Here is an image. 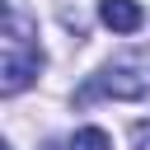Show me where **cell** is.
I'll return each instance as SVG.
<instances>
[{
    "mask_svg": "<svg viewBox=\"0 0 150 150\" xmlns=\"http://www.w3.org/2000/svg\"><path fill=\"white\" fill-rule=\"evenodd\" d=\"M42 66V47L38 38L28 33V19L19 9H9V23H5V66H0V89L5 94H19L23 84H33Z\"/></svg>",
    "mask_w": 150,
    "mask_h": 150,
    "instance_id": "1",
    "label": "cell"
},
{
    "mask_svg": "<svg viewBox=\"0 0 150 150\" xmlns=\"http://www.w3.org/2000/svg\"><path fill=\"white\" fill-rule=\"evenodd\" d=\"M98 94H108V98H145V94H150V70L112 66V70L94 75V80L80 89V103H89V98H98Z\"/></svg>",
    "mask_w": 150,
    "mask_h": 150,
    "instance_id": "2",
    "label": "cell"
},
{
    "mask_svg": "<svg viewBox=\"0 0 150 150\" xmlns=\"http://www.w3.org/2000/svg\"><path fill=\"white\" fill-rule=\"evenodd\" d=\"M98 19H103L112 33H136L145 14H141L136 0H103V5H98Z\"/></svg>",
    "mask_w": 150,
    "mask_h": 150,
    "instance_id": "3",
    "label": "cell"
},
{
    "mask_svg": "<svg viewBox=\"0 0 150 150\" xmlns=\"http://www.w3.org/2000/svg\"><path fill=\"white\" fill-rule=\"evenodd\" d=\"M66 150H112V136L103 131V127H84V131H75L70 136V145Z\"/></svg>",
    "mask_w": 150,
    "mask_h": 150,
    "instance_id": "4",
    "label": "cell"
},
{
    "mask_svg": "<svg viewBox=\"0 0 150 150\" xmlns=\"http://www.w3.org/2000/svg\"><path fill=\"white\" fill-rule=\"evenodd\" d=\"M131 141H136V150H150V122H136L131 127Z\"/></svg>",
    "mask_w": 150,
    "mask_h": 150,
    "instance_id": "5",
    "label": "cell"
}]
</instances>
